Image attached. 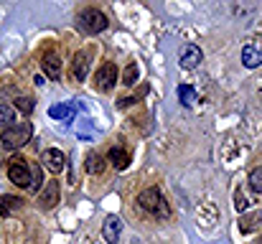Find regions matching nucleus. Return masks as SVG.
<instances>
[{"label": "nucleus", "instance_id": "obj_7", "mask_svg": "<svg viewBox=\"0 0 262 244\" xmlns=\"http://www.w3.org/2000/svg\"><path fill=\"white\" fill-rule=\"evenodd\" d=\"M41 163L56 175V173H61L64 170V165H67V158H64V153L61 150H56V148H51V150H43V156H41Z\"/></svg>", "mask_w": 262, "mask_h": 244}, {"label": "nucleus", "instance_id": "obj_2", "mask_svg": "<svg viewBox=\"0 0 262 244\" xmlns=\"http://www.w3.org/2000/svg\"><path fill=\"white\" fill-rule=\"evenodd\" d=\"M31 135H33V125L31 122H15L13 127H8L5 132H3V148L5 150H18V148H23L28 140H31Z\"/></svg>", "mask_w": 262, "mask_h": 244}, {"label": "nucleus", "instance_id": "obj_4", "mask_svg": "<svg viewBox=\"0 0 262 244\" xmlns=\"http://www.w3.org/2000/svg\"><path fill=\"white\" fill-rule=\"evenodd\" d=\"M8 178H10L15 186H20V188H28V186H31V173H28V165H26V161H23L20 156L10 158V163H8Z\"/></svg>", "mask_w": 262, "mask_h": 244}, {"label": "nucleus", "instance_id": "obj_16", "mask_svg": "<svg viewBox=\"0 0 262 244\" xmlns=\"http://www.w3.org/2000/svg\"><path fill=\"white\" fill-rule=\"evenodd\" d=\"M15 125V109L10 107V104H5V102H0V127H13Z\"/></svg>", "mask_w": 262, "mask_h": 244}, {"label": "nucleus", "instance_id": "obj_21", "mask_svg": "<svg viewBox=\"0 0 262 244\" xmlns=\"http://www.w3.org/2000/svg\"><path fill=\"white\" fill-rule=\"evenodd\" d=\"M138 66L135 64H127V69H125V74H122V84H127V86H133L135 81H138Z\"/></svg>", "mask_w": 262, "mask_h": 244}, {"label": "nucleus", "instance_id": "obj_24", "mask_svg": "<svg viewBox=\"0 0 262 244\" xmlns=\"http://www.w3.org/2000/svg\"><path fill=\"white\" fill-rule=\"evenodd\" d=\"M133 104H135V97H127V99L120 102V107H133Z\"/></svg>", "mask_w": 262, "mask_h": 244}, {"label": "nucleus", "instance_id": "obj_13", "mask_svg": "<svg viewBox=\"0 0 262 244\" xmlns=\"http://www.w3.org/2000/svg\"><path fill=\"white\" fill-rule=\"evenodd\" d=\"M242 64L247 69H257L262 64V46H245L242 51Z\"/></svg>", "mask_w": 262, "mask_h": 244}, {"label": "nucleus", "instance_id": "obj_6", "mask_svg": "<svg viewBox=\"0 0 262 244\" xmlns=\"http://www.w3.org/2000/svg\"><path fill=\"white\" fill-rule=\"evenodd\" d=\"M59 198H61V191H59V183H56V181L46 183V186L41 188V193H38V204H41L43 209H54V206L59 204Z\"/></svg>", "mask_w": 262, "mask_h": 244}, {"label": "nucleus", "instance_id": "obj_23", "mask_svg": "<svg viewBox=\"0 0 262 244\" xmlns=\"http://www.w3.org/2000/svg\"><path fill=\"white\" fill-rule=\"evenodd\" d=\"M234 209H237V211H245V209H247V201H245V196H242V193H237V196H234Z\"/></svg>", "mask_w": 262, "mask_h": 244}, {"label": "nucleus", "instance_id": "obj_15", "mask_svg": "<svg viewBox=\"0 0 262 244\" xmlns=\"http://www.w3.org/2000/svg\"><path fill=\"white\" fill-rule=\"evenodd\" d=\"M110 161H112V165H115L117 170H125V168L130 165V156H127L122 148H112V150H110Z\"/></svg>", "mask_w": 262, "mask_h": 244}, {"label": "nucleus", "instance_id": "obj_8", "mask_svg": "<svg viewBox=\"0 0 262 244\" xmlns=\"http://www.w3.org/2000/svg\"><path fill=\"white\" fill-rule=\"evenodd\" d=\"M120 232H122V221H120V216H107L104 224H102V237H104V242L117 244Z\"/></svg>", "mask_w": 262, "mask_h": 244}, {"label": "nucleus", "instance_id": "obj_14", "mask_svg": "<svg viewBox=\"0 0 262 244\" xmlns=\"http://www.w3.org/2000/svg\"><path fill=\"white\" fill-rule=\"evenodd\" d=\"M20 204H23V201L15 198V196H8V193L0 196V216H10L15 209H20Z\"/></svg>", "mask_w": 262, "mask_h": 244}, {"label": "nucleus", "instance_id": "obj_3", "mask_svg": "<svg viewBox=\"0 0 262 244\" xmlns=\"http://www.w3.org/2000/svg\"><path fill=\"white\" fill-rule=\"evenodd\" d=\"M79 28L87 33H102L107 28V15L97 8H87L79 13Z\"/></svg>", "mask_w": 262, "mask_h": 244}, {"label": "nucleus", "instance_id": "obj_11", "mask_svg": "<svg viewBox=\"0 0 262 244\" xmlns=\"http://www.w3.org/2000/svg\"><path fill=\"white\" fill-rule=\"evenodd\" d=\"M41 64H43V72H46L49 79L56 81L59 77H61V59H59V54H51V51H49V54L43 56Z\"/></svg>", "mask_w": 262, "mask_h": 244}, {"label": "nucleus", "instance_id": "obj_20", "mask_svg": "<svg viewBox=\"0 0 262 244\" xmlns=\"http://www.w3.org/2000/svg\"><path fill=\"white\" fill-rule=\"evenodd\" d=\"M33 107H36V102H33V99H28V97H18V99H15V109H18V112H23V115H31V112H33Z\"/></svg>", "mask_w": 262, "mask_h": 244}, {"label": "nucleus", "instance_id": "obj_10", "mask_svg": "<svg viewBox=\"0 0 262 244\" xmlns=\"http://www.w3.org/2000/svg\"><path fill=\"white\" fill-rule=\"evenodd\" d=\"M87 74H89V56L82 51V54H77L74 61H72V79L87 81Z\"/></svg>", "mask_w": 262, "mask_h": 244}, {"label": "nucleus", "instance_id": "obj_18", "mask_svg": "<svg viewBox=\"0 0 262 244\" xmlns=\"http://www.w3.org/2000/svg\"><path fill=\"white\" fill-rule=\"evenodd\" d=\"M28 173H31V191H38L41 193V188H43V178H41V165L38 163H33V165H28Z\"/></svg>", "mask_w": 262, "mask_h": 244}, {"label": "nucleus", "instance_id": "obj_1", "mask_svg": "<svg viewBox=\"0 0 262 244\" xmlns=\"http://www.w3.org/2000/svg\"><path fill=\"white\" fill-rule=\"evenodd\" d=\"M138 204H140L143 211H148L153 216H161V219H168L171 216V206H168V201L163 198V193L158 188H145L138 196Z\"/></svg>", "mask_w": 262, "mask_h": 244}, {"label": "nucleus", "instance_id": "obj_19", "mask_svg": "<svg viewBox=\"0 0 262 244\" xmlns=\"http://www.w3.org/2000/svg\"><path fill=\"white\" fill-rule=\"evenodd\" d=\"M102 170H104V158H102V156H97V153H89L87 156V173L99 175Z\"/></svg>", "mask_w": 262, "mask_h": 244}, {"label": "nucleus", "instance_id": "obj_22", "mask_svg": "<svg viewBox=\"0 0 262 244\" xmlns=\"http://www.w3.org/2000/svg\"><path fill=\"white\" fill-rule=\"evenodd\" d=\"M250 188L257 191V193L262 191V168H255V170L250 173Z\"/></svg>", "mask_w": 262, "mask_h": 244}, {"label": "nucleus", "instance_id": "obj_12", "mask_svg": "<svg viewBox=\"0 0 262 244\" xmlns=\"http://www.w3.org/2000/svg\"><path fill=\"white\" fill-rule=\"evenodd\" d=\"M74 112H77L74 102H59V104L49 107V117L51 120H69V117H74Z\"/></svg>", "mask_w": 262, "mask_h": 244}, {"label": "nucleus", "instance_id": "obj_17", "mask_svg": "<svg viewBox=\"0 0 262 244\" xmlns=\"http://www.w3.org/2000/svg\"><path fill=\"white\" fill-rule=\"evenodd\" d=\"M178 97H181V104L183 107H193L196 104V89L188 86V84H181L178 86Z\"/></svg>", "mask_w": 262, "mask_h": 244}, {"label": "nucleus", "instance_id": "obj_5", "mask_svg": "<svg viewBox=\"0 0 262 244\" xmlns=\"http://www.w3.org/2000/svg\"><path fill=\"white\" fill-rule=\"evenodd\" d=\"M115 81H117V66L115 64H102V69L94 74V84H97V89L99 92H110L112 86H115Z\"/></svg>", "mask_w": 262, "mask_h": 244}, {"label": "nucleus", "instance_id": "obj_9", "mask_svg": "<svg viewBox=\"0 0 262 244\" xmlns=\"http://www.w3.org/2000/svg\"><path fill=\"white\" fill-rule=\"evenodd\" d=\"M201 61H204L201 49H199L196 43H188V46L183 49V54H181V66H183V69H196Z\"/></svg>", "mask_w": 262, "mask_h": 244}]
</instances>
